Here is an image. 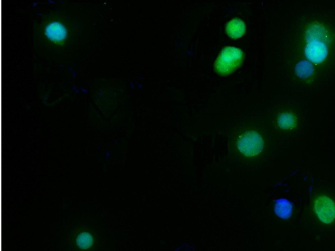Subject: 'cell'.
<instances>
[{
	"label": "cell",
	"instance_id": "9",
	"mask_svg": "<svg viewBox=\"0 0 335 251\" xmlns=\"http://www.w3.org/2000/svg\"><path fill=\"white\" fill-rule=\"evenodd\" d=\"M295 71L298 76L302 79H305L312 74L314 71V66L308 60H302L296 66Z\"/></svg>",
	"mask_w": 335,
	"mask_h": 251
},
{
	"label": "cell",
	"instance_id": "2",
	"mask_svg": "<svg viewBox=\"0 0 335 251\" xmlns=\"http://www.w3.org/2000/svg\"><path fill=\"white\" fill-rule=\"evenodd\" d=\"M238 149L246 157H254L263 151L264 142L260 134L256 131H248L237 143Z\"/></svg>",
	"mask_w": 335,
	"mask_h": 251
},
{
	"label": "cell",
	"instance_id": "8",
	"mask_svg": "<svg viewBox=\"0 0 335 251\" xmlns=\"http://www.w3.org/2000/svg\"><path fill=\"white\" fill-rule=\"evenodd\" d=\"M274 212L278 217L284 220L289 219L292 215L293 203L286 199H278L275 202Z\"/></svg>",
	"mask_w": 335,
	"mask_h": 251
},
{
	"label": "cell",
	"instance_id": "4",
	"mask_svg": "<svg viewBox=\"0 0 335 251\" xmlns=\"http://www.w3.org/2000/svg\"><path fill=\"white\" fill-rule=\"evenodd\" d=\"M305 55L311 61L321 63L325 60L327 56V45L321 42H309L306 46Z\"/></svg>",
	"mask_w": 335,
	"mask_h": 251
},
{
	"label": "cell",
	"instance_id": "3",
	"mask_svg": "<svg viewBox=\"0 0 335 251\" xmlns=\"http://www.w3.org/2000/svg\"><path fill=\"white\" fill-rule=\"evenodd\" d=\"M315 213L321 222L330 224L335 219V203L327 196H321L315 202Z\"/></svg>",
	"mask_w": 335,
	"mask_h": 251
},
{
	"label": "cell",
	"instance_id": "5",
	"mask_svg": "<svg viewBox=\"0 0 335 251\" xmlns=\"http://www.w3.org/2000/svg\"><path fill=\"white\" fill-rule=\"evenodd\" d=\"M307 42H321L328 44L331 42L329 32L323 26L319 24H313L308 27L306 32Z\"/></svg>",
	"mask_w": 335,
	"mask_h": 251
},
{
	"label": "cell",
	"instance_id": "7",
	"mask_svg": "<svg viewBox=\"0 0 335 251\" xmlns=\"http://www.w3.org/2000/svg\"><path fill=\"white\" fill-rule=\"evenodd\" d=\"M246 32V24L242 19H231L226 25V32L232 38H239L243 36Z\"/></svg>",
	"mask_w": 335,
	"mask_h": 251
},
{
	"label": "cell",
	"instance_id": "11",
	"mask_svg": "<svg viewBox=\"0 0 335 251\" xmlns=\"http://www.w3.org/2000/svg\"><path fill=\"white\" fill-rule=\"evenodd\" d=\"M94 239L90 233H82L77 238V244L80 248L83 250L88 249L91 247Z\"/></svg>",
	"mask_w": 335,
	"mask_h": 251
},
{
	"label": "cell",
	"instance_id": "10",
	"mask_svg": "<svg viewBox=\"0 0 335 251\" xmlns=\"http://www.w3.org/2000/svg\"><path fill=\"white\" fill-rule=\"evenodd\" d=\"M278 122L279 126L282 129H290L295 127L296 118L293 114L285 112V113H283L279 116Z\"/></svg>",
	"mask_w": 335,
	"mask_h": 251
},
{
	"label": "cell",
	"instance_id": "6",
	"mask_svg": "<svg viewBox=\"0 0 335 251\" xmlns=\"http://www.w3.org/2000/svg\"><path fill=\"white\" fill-rule=\"evenodd\" d=\"M45 34L49 38L55 42L63 40L67 35L66 28L59 22L49 24L45 29Z\"/></svg>",
	"mask_w": 335,
	"mask_h": 251
},
{
	"label": "cell",
	"instance_id": "1",
	"mask_svg": "<svg viewBox=\"0 0 335 251\" xmlns=\"http://www.w3.org/2000/svg\"><path fill=\"white\" fill-rule=\"evenodd\" d=\"M244 53L241 49L228 46L222 50L215 63V70L218 74L228 75L243 64Z\"/></svg>",
	"mask_w": 335,
	"mask_h": 251
}]
</instances>
